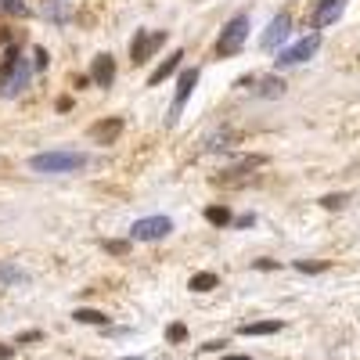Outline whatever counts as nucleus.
I'll use <instances>...</instances> for the list:
<instances>
[{"mask_svg":"<svg viewBox=\"0 0 360 360\" xmlns=\"http://www.w3.org/2000/svg\"><path fill=\"white\" fill-rule=\"evenodd\" d=\"M324 266H328V263H307V259H299V263H295V270H303V274H321Z\"/></svg>","mask_w":360,"mask_h":360,"instance_id":"4be33fe9","label":"nucleus"},{"mask_svg":"<svg viewBox=\"0 0 360 360\" xmlns=\"http://www.w3.org/2000/svg\"><path fill=\"white\" fill-rule=\"evenodd\" d=\"M105 249H108V252H115V256H123L130 245H127V242H105Z\"/></svg>","mask_w":360,"mask_h":360,"instance_id":"b1692460","label":"nucleus"},{"mask_svg":"<svg viewBox=\"0 0 360 360\" xmlns=\"http://www.w3.org/2000/svg\"><path fill=\"white\" fill-rule=\"evenodd\" d=\"M205 220L217 224V227H227V224H231V209H227V205H209V209H205Z\"/></svg>","mask_w":360,"mask_h":360,"instance_id":"6ab92c4d","label":"nucleus"},{"mask_svg":"<svg viewBox=\"0 0 360 360\" xmlns=\"http://www.w3.org/2000/svg\"><path fill=\"white\" fill-rule=\"evenodd\" d=\"M162 44H166V29H155V33H141V29H137V37H134V44H130V58H134V65L148 62V58H152Z\"/></svg>","mask_w":360,"mask_h":360,"instance_id":"39448f33","label":"nucleus"},{"mask_svg":"<svg viewBox=\"0 0 360 360\" xmlns=\"http://www.w3.org/2000/svg\"><path fill=\"white\" fill-rule=\"evenodd\" d=\"M90 79H94L98 86H112V79H115L112 54H98V58H94V65H90Z\"/></svg>","mask_w":360,"mask_h":360,"instance_id":"9d476101","label":"nucleus"},{"mask_svg":"<svg viewBox=\"0 0 360 360\" xmlns=\"http://www.w3.org/2000/svg\"><path fill=\"white\" fill-rule=\"evenodd\" d=\"M224 346H227V339H213V342H205L202 349H205V353H220Z\"/></svg>","mask_w":360,"mask_h":360,"instance_id":"393cba45","label":"nucleus"},{"mask_svg":"<svg viewBox=\"0 0 360 360\" xmlns=\"http://www.w3.org/2000/svg\"><path fill=\"white\" fill-rule=\"evenodd\" d=\"M119 134H123V119H101V123L90 127V141H98V144H108Z\"/></svg>","mask_w":360,"mask_h":360,"instance_id":"9b49d317","label":"nucleus"},{"mask_svg":"<svg viewBox=\"0 0 360 360\" xmlns=\"http://www.w3.org/2000/svg\"><path fill=\"white\" fill-rule=\"evenodd\" d=\"M195 86H198V69H184V72H180V79H176V98H173L169 123H176V115H180V108L188 105V98H191Z\"/></svg>","mask_w":360,"mask_h":360,"instance_id":"0eeeda50","label":"nucleus"},{"mask_svg":"<svg viewBox=\"0 0 360 360\" xmlns=\"http://www.w3.org/2000/svg\"><path fill=\"white\" fill-rule=\"evenodd\" d=\"M33 54H37V69H44V65H47V51H44V47H37Z\"/></svg>","mask_w":360,"mask_h":360,"instance_id":"a878e982","label":"nucleus"},{"mask_svg":"<svg viewBox=\"0 0 360 360\" xmlns=\"http://www.w3.org/2000/svg\"><path fill=\"white\" fill-rule=\"evenodd\" d=\"M72 317H76L79 324H98V328H105V324H108V314H101V310H90V307H79Z\"/></svg>","mask_w":360,"mask_h":360,"instance_id":"f3484780","label":"nucleus"},{"mask_svg":"<svg viewBox=\"0 0 360 360\" xmlns=\"http://www.w3.org/2000/svg\"><path fill=\"white\" fill-rule=\"evenodd\" d=\"M29 166H33V173H72V169L86 166V155H79V152H44V155L29 159Z\"/></svg>","mask_w":360,"mask_h":360,"instance_id":"f257e3e1","label":"nucleus"},{"mask_svg":"<svg viewBox=\"0 0 360 360\" xmlns=\"http://www.w3.org/2000/svg\"><path fill=\"white\" fill-rule=\"evenodd\" d=\"M259 86H256V94H263V98H281L285 94V79H278V76H263V79H256Z\"/></svg>","mask_w":360,"mask_h":360,"instance_id":"2eb2a0df","label":"nucleus"},{"mask_svg":"<svg viewBox=\"0 0 360 360\" xmlns=\"http://www.w3.org/2000/svg\"><path fill=\"white\" fill-rule=\"evenodd\" d=\"M25 83H29V65H25V58L18 54L15 65L0 76V90H4V94H18V90H25Z\"/></svg>","mask_w":360,"mask_h":360,"instance_id":"6e6552de","label":"nucleus"},{"mask_svg":"<svg viewBox=\"0 0 360 360\" xmlns=\"http://www.w3.org/2000/svg\"><path fill=\"white\" fill-rule=\"evenodd\" d=\"M0 281H4V285H25L29 274L18 270V266H11V263H0Z\"/></svg>","mask_w":360,"mask_h":360,"instance_id":"a211bd4d","label":"nucleus"},{"mask_svg":"<svg viewBox=\"0 0 360 360\" xmlns=\"http://www.w3.org/2000/svg\"><path fill=\"white\" fill-rule=\"evenodd\" d=\"M245 37H249V15H234V18L224 25L220 40H217V54H220V58H234L238 51L245 47Z\"/></svg>","mask_w":360,"mask_h":360,"instance_id":"f03ea898","label":"nucleus"},{"mask_svg":"<svg viewBox=\"0 0 360 360\" xmlns=\"http://www.w3.org/2000/svg\"><path fill=\"white\" fill-rule=\"evenodd\" d=\"M346 202H349L346 195H324V198H321V205H324V209H342Z\"/></svg>","mask_w":360,"mask_h":360,"instance_id":"412c9836","label":"nucleus"},{"mask_svg":"<svg viewBox=\"0 0 360 360\" xmlns=\"http://www.w3.org/2000/svg\"><path fill=\"white\" fill-rule=\"evenodd\" d=\"M11 356H15V349H11V346H0V360H11Z\"/></svg>","mask_w":360,"mask_h":360,"instance_id":"cd10ccee","label":"nucleus"},{"mask_svg":"<svg viewBox=\"0 0 360 360\" xmlns=\"http://www.w3.org/2000/svg\"><path fill=\"white\" fill-rule=\"evenodd\" d=\"M184 339H188V328L184 324H173L169 328V342H184Z\"/></svg>","mask_w":360,"mask_h":360,"instance_id":"5701e85b","label":"nucleus"},{"mask_svg":"<svg viewBox=\"0 0 360 360\" xmlns=\"http://www.w3.org/2000/svg\"><path fill=\"white\" fill-rule=\"evenodd\" d=\"M0 11H4V15H25L29 8L22 4V0H0Z\"/></svg>","mask_w":360,"mask_h":360,"instance_id":"aec40b11","label":"nucleus"},{"mask_svg":"<svg viewBox=\"0 0 360 360\" xmlns=\"http://www.w3.org/2000/svg\"><path fill=\"white\" fill-rule=\"evenodd\" d=\"M173 231V220L169 217H144L130 227V238L134 242H162V238Z\"/></svg>","mask_w":360,"mask_h":360,"instance_id":"20e7f679","label":"nucleus"},{"mask_svg":"<svg viewBox=\"0 0 360 360\" xmlns=\"http://www.w3.org/2000/svg\"><path fill=\"white\" fill-rule=\"evenodd\" d=\"M217 285H220V278L213 274V270H202V274L191 278V292H213Z\"/></svg>","mask_w":360,"mask_h":360,"instance_id":"dca6fc26","label":"nucleus"},{"mask_svg":"<svg viewBox=\"0 0 360 360\" xmlns=\"http://www.w3.org/2000/svg\"><path fill=\"white\" fill-rule=\"evenodd\" d=\"M180 62H184V51H173V54L166 58V62H162V65H159V69H155L152 76H148V86H159V83H162L166 76H173V72L180 69Z\"/></svg>","mask_w":360,"mask_h":360,"instance_id":"f8f14e48","label":"nucleus"},{"mask_svg":"<svg viewBox=\"0 0 360 360\" xmlns=\"http://www.w3.org/2000/svg\"><path fill=\"white\" fill-rule=\"evenodd\" d=\"M224 360H252V356H242V353H231V356H224Z\"/></svg>","mask_w":360,"mask_h":360,"instance_id":"c85d7f7f","label":"nucleus"},{"mask_svg":"<svg viewBox=\"0 0 360 360\" xmlns=\"http://www.w3.org/2000/svg\"><path fill=\"white\" fill-rule=\"evenodd\" d=\"M40 339H44V335H40V332H25V335H22V339H18V342H40Z\"/></svg>","mask_w":360,"mask_h":360,"instance_id":"bb28decb","label":"nucleus"},{"mask_svg":"<svg viewBox=\"0 0 360 360\" xmlns=\"http://www.w3.org/2000/svg\"><path fill=\"white\" fill-rule=\"evenodd\" d=\"M342 8H346V0H321V4H317V11H314V25H317V29H324V25L339 22Z\"/></svg>","mask_w":360,"mask_h":360,"instance_id":"1a4fd4ad","label":"nucleus"},{"mask_svg":"<svg viewBox=\"0 0 360 360\" xmlns=\"http://www.w3.org/2000/svg\"><path fill=\"white\" fill-rule=\"evenodd\" d=\"M281 332V321H249L242 324V335H274Z\"/></svg>","mask_w":360,"mask_h":360,"instance_id":"4468645a","label":"nucleus"},{"mask_svg":"<svg viewBox=\"0 0 360 360\" xmlns=\"http://www.w3.org/2000/svg\"><path fill=\"white\" fill-rule=\"evenodd\" d=\"M15 58H18V44L4 33V29H0V76L15 65Z\"/></svg>","mask_w":360,"mask_h":360,"instance_id":"ddd939ff","label":"nucleus"},{"mask_svg":"<svg viewBox=\"0 0 360 360\" xmlns=\"http://www.w3.org/2000/svg\"><path fill=\"white\" fill-rule=\"evenodd\" d=\"M317 47H321V37L317 33H310V37H303L299 44H292V47H285V51H278V69H288V65H303L307 58H314L317 54Z\"/></svg>","mask_w":360,"mask_h":360,"instance_id":"7ed1b4c3","label":"nucleus"},{"mask_svg":"<svg viewBox=\"0 0 360 360\" xmlns=\"http://www.w3.org/2000/svg\"><path fill=\"white\" fill-rule=\"evenodd\" d=\"M288 33H292V18L281 11V15H274V18H270V25H266V33H263L259 47H263V51H278V47L288 40Z\"/></svg>","mask_w":360,"mask_h":360,"instance_id":"423d86ee","label":"nucleus"}]
</instances>
